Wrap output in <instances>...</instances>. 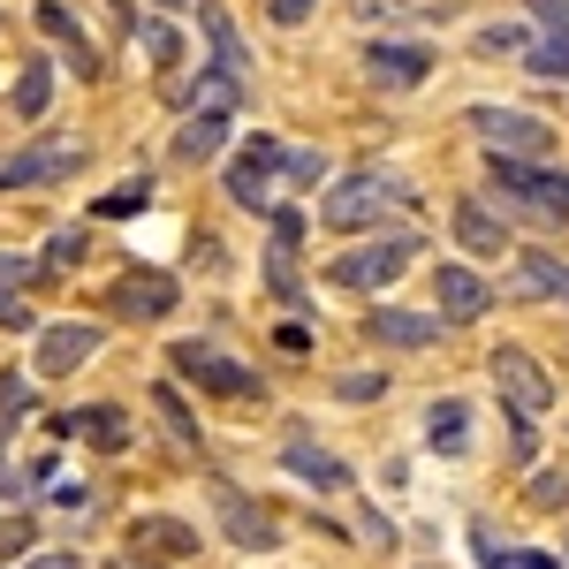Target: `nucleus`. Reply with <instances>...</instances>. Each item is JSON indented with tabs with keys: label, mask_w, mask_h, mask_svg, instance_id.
I'll return each instance as SVG.
<instances>
[{
	"label": "nucleus",
	"mask_w": 569,
	"mask_h": 569,
	"mask_svg": "<svg viewBox=\"0 0 569 569\" xmlns=\"http://www.w3.org/2000/svg\"><path fill=\"white\" fill-rule=\"evenodd\" d=\"M531 509H569V479L562 471H539V479H531Z\"/></svg>",
	"instance_id": "32"
},
{
	"label": "nucleus",
	"mask_w": 569,
	"mask_h": 569,
	"mask_svg": "<svg viewBox=\"0 0 569 569\" xmlns=\"http://www.w3.org/2000/svg\"><path fill=\"white\" fill-rule=\"evenodd\" d=\"M198 23H206V39H213V69L251 77V46H243V31L228 23V8H220V0H198Z\"/></svg>",
	"instance_id": "20"
},
{
	"label": "nucleus",
	"mask_w": 569,
	"mask_h": 569,
	"mask_svg": "<svg viewBox=\"0 0 569 569\" xmlns=\"http://www.w3.org/2000/svg\"><path fill=\"white\" fill-rule=\"evenodd\" d=\"M137 539V562H152V555H168V562H190L206 539H198V525H182V517H137L130 525Z\"/></svg>",
	"instance_id": "17"
},
{
	"label": "nucleus",
	"mask_w": 569,
	"mask_h": 569,
	"mask_svg": "<svg viewBox=\"0 0 569 569\" xmlns=\"http://www.w3.org/2000/svg\"><path fill=\"white\" fill-rule=\"evenodd\" d=\"M531 16H539V23H547V31L569 46V0H531Z\"/></svg>",
	"instance_id": "39"
},
{
	"label": "nucleus",
	"mask_w": 569,
	"mask_h": 569,
	"mask_svg": "<svg viewBox=\"0 0 569 569\" xmlns=\"http://www.w3.org/2000/svg\"><path fill=\"white\" fill-rule=\"evenodd\" d=\"M213 517H220V539H236V547H251V555L273 547V509H259L236 479H213Z\"/></svg>",
	"instance_id": "10"
},
{
	"label": "nucleus",
	"mask_w": 569,
	"mask_h": 569,
	"mask_svg": "<svg viewBox=\"0 0 569 569\" xmlns=\"http://www.w3.org/2000/svg\"><path fill=\"white\" fill-rule=\"evenodd\" d=\"M471 547H479V569H569L555 555H531V547H501L486 525H471Z\"/></svg>",
	"instance_id": "25"
},
{
	"label": "nucleus",
	"mask_w": 569,
	"mask_h": 569,
	"mask_svg": "<svg viewBox=\"0 0 569 569\" xmlns=\"http://www.w3.org/2000/svg\"><path fill=\"white\" fill-rule=\"evenodd\" d=\"M273 182H281V144L273 137H243L228 152V198L243 213H273Z\"/></svg>",
	"instance_id": "6"
},
{
	"label": "nucleus",
	"mask_w": 569,
	"mask_h": 569,
	"mask_svg": "<svg viewBox=\"0 0 569 569\" xmlns=\"http://www.w3.org/2000/svg\"><path fill=\"white\" fill-rule=\"evenodd\" d=\"M152 8H190V0H152Z\"/></svg>",
	"instance_id": "46"
},
{
	"label": "nucleus",
	"mask_w": 569,
	"mask_h": 569,
	"mask_svg": "<svg viewBox=\"0 0 569 569\" xmlns=\"http://www.w3.org/2000/svg\"><path fill=\"white\" fill-rule=\"evenodd\" d=\"M380 388H388L380 372H342V380H335V395H342V402H372Z\"/></svg>",
	"instance_id": "34"
},
{
	"label": "nucleus",
	"mask_w": 569,
	"mask_h": 569,
	"mask_svg": "<svg viewBox=\"0 0 569 569\" xmlns=\"http://www.w3.org/2000/svg\"><path fill=\"white\" fill-rule=\"evenodd\" d=\"M144 198H152L144 182H130V190H107V198H99V213H107V220H114V213H137Z\"/></svg>",
	"instance_id": "38"
},
{
	"label": "nucleus",
	"mask_w": 569,
	"mask_h": 569,
	"mask_svg": "<svg viewBox=\"0 0 569 569\" xmlns=\"http://www.w3.org/2000/svg\"><path fill=\"white\" fill-rule=\"evenodd\" d=\"M297 243H305V213L281 206V213H273V251H297Z\"/></svg>",
	"instance_id": "36"
},
{
	"label": "nucleus",
	"mask_w": 569,
	"mask_h": 569,
	"mask_svg": "<svg viewBox=\"0 0 569 569\" xmlns=\"http://www.w3.org/2000/svg\"><path fill=\"white\" fill-rule=\"evenodd\" d=\"M410 259H418V236H410V228L372 236V243H357V251H342V259L327 266V289H388Z\"/></svg>",
	"instance_id": "5"
},
{
	"label": "nucleus",
	"mask_w": 569,
	"mask_h": 569,
	"mask_svg": "<svg viewBox=\"0 0 569 569\" xmlns=\"http://www.w3.org/2000/svg\"><path fill=\"white\" fill-rule=\"evenodd\" d=\"M402 206H410V176H395V168H357V176H342L319 198V220H327V228H372L380 213H402Z\"/></svg>",
	"instance_id": "1"
},
{
	"label": "nucleus",
	"mask_w": 569,
	"mask_h": 569,
	"mask_svg": "<svg viewBox=\"0 0 569 569\" xmlns=\"http://www.w3.org/2000/svg\"><path fill=\"white\" fill-rule=\"evenodd\" d=\"M122 569H160V562H137V555H130V562H122Z\"/></svg>",
	"instance_id": "45"
},
{
	"label": "nucleus",
	"mask_w": 569,
	"mask_h": 569,
	"mask_svg": "<svg viewBox=\"0 0 569 569\" xmlns=\"http://www.w3.org/2000/svg\"><path fill=\"white\" fill-rule=\"evenodd\" d=\"M486 380H493V395L517 410V426H539L547 410H555V380H547V365L531 350H517V342H493L486 350Z\"/></svg>",
	"instance_id": "2"
},
{
	"label": "nucleus",
	"mask_w": 569,
	"mask_h": 569,
	"mask_svg": "<svg viewBox=\"0 0 569 569\" xmlns=\"http://www.w3.org/2000/svg\"><path fill=\"white\" fill-rule=\"evenodd\" d=\"M31 273H39V266L23 259V251H0V297H8V289H23Z\"/></svg>",
	"instance_id": "37"
},
{
	"label": "nucleus",
	"mask_w": 569,
	"mask_h": 569,
	"mask_svg": "<svg viewBox=\"0 0 569 569\" xmlns=\"http://www.w3.org/2000/svg\"><path fill=\"white\" fill-rule=\"evenodd\" d=\"M53 433H84L99 456H122L137 440V426H130V410H114V402H91V410H69V418H53Z\"/></svg>",
	"instance_id": "15"
},
{
	"label": "nucleus",
	"mask_w": 569,
	"mask_h": 569,
	"mask_svg": "<svg viewBox=\"0 0 569 569\" xmlns=\"http://www.w3.org/2000/svg\"><path fill=\"white\" fill-rule=\"evenodd\" d=\"M517 289L525 297H547V305H569V266L555 251H525L517 259Z\"/></svg>",
	"instance_id": "21"
},
{
	"label": "nucleus",
	"mask_w": 569,
	"mask_h": 569,
	"mask_svg": "<svg viewBox=\"0 0 569 569\" xmlns=\"http://www.w3.org/2000/svg\"><path fill=\"white\" fill-rule=\"evenodd\" d=\"M31 539H39V525L16 509V517H0V562H31Z\"/></svg>",
	"instance_id": "28"
},
{
	"label": "nucleus",
	"mask_w": 569,
	"mask_h": 569,
	"mask_svg": "<svg viewBox=\"0 0 569 569\" xmlns=\"http://www.w3.org/2000/svg\"><path fill=\"white\" fill-rule=\"evenodd\" d=\"M486 176H493L501 198H517L525 213L569 220V168H547V160H486Z\"/></svg>",
	"instance_id": "3"
},
{
	"label": "nucleus",
	"mask_w": 569,
	"mask_h": 569,
	"mask_svg": "<svg viewBox=\"0 0 569 569\" xmlns=\"http://www.w3.org/2000/svg\"><path fill=\"white\" fill-rule=\"evenodd\" d=\"M0 410H8V418H23V410H31V380H16V372H8V380H0Z\"/></svg>",
	"instance_id": "40"
},
{
	"label": "nucleus",
	"mask_w": 569,
	"mask_h": 569,
	"mask_svg": "<svg viewBox=\"0 0 569 569\" xmlns=\"http://www.w3.org/2000/svg\"><path fill=\"white\" fill-rule=\"evenodd\" d=\"M0 327H16V335H31L39 319H31V305H23V297H0Z\"/></svg>",
	"instance_id": "41"
},
{
	"label": "nucleus",
	"mask_w": 569,
	"mask_h": 569,
	"mask_svg": "<svg viewBox=\"0 0 569 569\" xmlns=\"http://www.w3.org/2000/svg\"><path fill=\"white\" fill-rule=\"evenodd\" d=\"M168 357H176V380H190V388H206V395H259V372L251 365L206 350V342H176Z\"/></svg>",
	"instance_id": "8"
},
{
	"label": "nucleus",
	"mask_w": 569,
	"mask_h": 569,
	"mask_svg": "<svg viewBox=\"0 0 569 569\" xmlns=\"http://www.w3.org/2000/svg\"><path fill=\"white\" fill-rule=\"evenodd\" d=\"M176 107H182V114H220V122H228V114L243 107V77H228V69H206L198 84H182V91H176Z\"/></svg>",
	"instance_id": "18"
},
{
	"label": "nucleus",
	"mask_w": 569,
	"mask_h": 569,
	"mask_svg": "<svg viewBox=\"0 0 569 569\" xmlns=\"http://www.w3.org/2000/svg\"><path fill=\"white\" fill-rule=\"evenodd\" d=\"M281 463H289L311 493H342V486H350V463H342V456H327V448H311V440H289V448H281Z\"/></svg>",
	"instance_id": "19"
},
{
	"label": "nucleus",
	"mask_w": 569,
	"mask_h": 569,
	"mask_svg": "<svg viewBox=\"0 0 569 569\" xmlns=\"http://www.w3.org/2000/svg\"><path fill=\"white\" fill-rule=\"evenodd\" d=\"M130 39H137V53H144L152 69H176V61H182V39L160 23V16H137V8H130Z\"/></svg>",
	"instance_id": "26"
},
{
	"label": "nucleus",
	"mask_w": 569,
	"mask_h": 569,
	"mask_svg": "<svg viewBox=\"0 0 569 569\" xmlns=\"http://www.w3.org/2000/svg\"><path fill=\"white\" fill-rule=\"evenodd\" d=\"M16 569H84V555L61 547V555H31V562H16Z\"/></svg>",
	"instance_id": "43"
},
{
	"label": "nucleus",
	"mask_w": 569,
	"mask_h": 569,
	"mask_svg": "<svg viewBox=\"0 0 569 569\" xmlns=\"http://www.w3.org/2000/svg\"><path fill=\"white\" fill-rule=\"evenodd\" d=\"M319 176H327V160H319V152H281V182H297V190H311Z\"/></svg>",
	"instance_id": "31"
},
{
	"label": "nucleus",
	"mask_w": 569,
	"mask_h": 569,
	"mask_svg": "<svg viewBox=\"0 0 569 569\" xmlns=\"http://www.w3.org/2000/svg\"><path fill=\"white\" fill-rule=\"evenodd\" d=\"M182 297H176V281L160 273V266H130L122 281H114V311L122 319H168Z\"/></svg>",
	"instance_id": "13"
},
{
	"label": "nucleus",
	"mask_w": 569,
	"mask_h": 569,
	"mask_svg": "<svg viewBox=\"0 0 569 569\" xmlns=\"http://www.w3.org/2000/svg\"><path fill=\"white\" fill-rule=\"evenodd\" d=\"M456 243H463L471 259H501V251H509V220L493 213L486 198H456Z\"/></svg>",
	"instance_id": "16"
},
{
	"label": "nucleus",
	"mask_w": 569,
	"mask_h": 569,
	"mask_svg": "<svg viewBox=\"0 0 569 569\" xmlns=\"http://www.w3.org/2000/svg\"><path fill=\"white\" fill-rule=\"evenodd\" d=\"M77 168H84V137H31V144H23V152H8V160H0V190H8V182H61V176H77Z\"/></svg>",
	"instance_id": "7"
},
{
	"label": "nucleus",
	"mask_w": 569,
	"mask_h": 569,
	"mask_svg": "<svg viewBox=\"0 0 569 569\" xmlns=\"http://www.w3.org/2000/svg\"><path fill=\"white\" fill-rule=\"evenodd\" d=\"M228 130H236V122H220V114H182V130H176V160H213L220 144H228Z\"/></svg>",
	"instance_id": "24"
},
{
	"label": "nucleus",
	"mask_w": 569,
	"mask_h": 569,
	"mask_svg": "<svg viewBox=\"0 0 569 569\" xmlns=\"http://www.w3.org/2000/svg\"><path fill=\"white\" fill-rule=\"evenodd\" d=\"M426 448H433V456H463V448H471V410H463L456 395L426 410Z\"/></svg>",
	"instance_id": "22"
},
{
	"label": "nucleus",
	"mask_w": 569,
	"mask_h": 569,
	"mask_svg": "<svg viewBox=\"0 0 569 569\" xmlns=\"http://www.w3.org/2000/svg\"><path fill=\"white\" fill-rule=\"evenodd\" d=\"M39 23H46V31H53V39H69V46L84 39V31H77V16H69L61 0H46V8H39Z\"/></svg>",
	"instance_id": "35"
},
{
	"label": "nucleus",
	"mask_w": 569,
	"mask_h": 569,
	"mask_svg": "<svg viewBox=\"0 0 569 569\" xmlns=\"http://www.w3.org/2000/svg\"><path fill=\"white\" fill-rule=\"evenodd\" d=\"M266 8H273V23H289V31H297V23H305L319 0H266Z\"/></svg>",
	"instance_id": "42"
},
{
	"label": "nucleus",
	"mask_w": 569,
	"mask_h": 569,
	"mask_svg": "<svg viewBox=\"0 0 569 569\" xmlns=\"http://www.w3.org/2000/svg\"><path fill=\"white\" fill-rule=\"evenodd\" d=\"M365 77H372L380 91H410V84H426V77H433V53H426V46H402V39L365 46Z\"/></svg>",
	"instance_id": "14"
},
{
	"label": "nucleus",
	"mask_w": 569,
	"mask_h": 569,
	"mask_svg": "<svg viewBox=\"0 0 569 569\" xmlns=\"http://www.w3.org/2000/svg\"><path fill=\"white\" fill-rule=\"evenodd\" d=\"M99 342H107L99 319H53V327H39V372L46 380H69L77 365L99 357Z\"/></svg>",
	"instance_id": "9"
},
{
	"label": "nucleus",
	"mask_w": 569,
	"mask_h": 569,
	"mask_svg": "<svg viewBox=\"0 0 569 569\" xmlns=\"http://www.w3.org/2000/svg\"><path fill=\"white\" fill-rule=\"evenodd\" d=\"M471 130H479L486 160H547L555 152V130L525 107H471Z\"/></svg>",
	"instance_id": "4"
},
{
	"label": "nucleus",
	"mask_w": 569,
	"mask_h": 569,
	"mask_svg": "<svg viewBox=\"0 0 569 569\" xmlns=\"http://www.w3.org/2000/svg\"><path fill=\"white\" fill-rule=\"evenodd\" d=\"M365 342H372V350H433V342H440V319H433V311L380 305V311H365Z\"/></svg>",
	"instance_id": "12"
},
{
	"label": "nucleus",
	"mask_w": 569,
	"mask_h": 569,
	"mask_svg": "<svg viewBox=\"0 0 569 569\" xmlns=\"http://www.w3.org/2000/svg\"><path fill=\"white\" fill-rule=\"evenodd\" d=\"M433 305H440L433 311L440 327H471V319L493 305V289H486L471 266H433Z\"/></svg>",
	"instance_id": "11"
},
{
	"label": "nucleus",
	"mask_w": 569,
	"mask_h": 569,
	"mask_svg": "<svg viewBox=\"0 0 569 569\" xmlns=\"http://www.w3.org/2000/svg\"><path fill=\"white\" fill-rule=\"evenodd\" d=\"M152 402H160V418H168V433H176V448H198V418L182 410L176 388H152Z\"/></svg>",
	"instance_id": "29"
},
{
	"label": "nucleus",
	"mask_w": 569,
	"mask_h": 569,
	"mask_svg": "<svg viewBox=\"0 0 569 569\" xmlns=\"http://www.w3.org/2000/svg\"><path fill=\"white\" fill-rule=\"evenodd\" d=\"M365 539H372V547H395V525L380 517V509H365Z\"/></svg>",
	"instance_id": "44"
},
{
	"label": "nucleus",
	"mask_w": 569,
	"mask_h": 569,
	"mask_svg": "<svg viewBox=\"0 0 569 569\" xmlns=\"http://www.w3.org/2000/svg\"><path fill=\"white\" fill-rule=\"evenodd\" d=\"M531 77H547V84H569V46H562V39L531 46Z\"/></svg>",
	"instance_id": "30"
},
{
	"label": "nucleus",
	"mask_w": 569,
	"mask_h": 569,
	"mask_svg": "<svg viewBox=\"0 0 569 569\" xmlns=\"http://www.w3.org/2000/svg\"><path fill=\"white\" fill-rule=\"evenodd\" d=\"M479 53H525V31H517V23H486Z\"/></svg>",
	"instance_id": "33"
},
{
	"label": "nucleus",
	"mask_w": 569,
	"mask_h": 569,
	"mask_svg": "<svg viewBox=\"0 0 569 569\" xmlns=\"http://www.w3.org/2000/svg\"><path fill=\"white\" fill-rule=\"evenodd\" d=\"M8 107H16L23 122H39L46 107H53V61H46V53L23 61V77H16V91H8Z\"/></svg>",
	"instance_id": "23"
},
{
	"label": "nucleus",
	"mask_w": 569,
	"mask_h": 569,
	"mask_svg": "<svg viewBox=\"0 0 569 569\" xmlns=\"http://www.w3.org/2000/svg\"><path fill=\"white\" fill-rule=\"evenodd\" d=\"M84 251H91V228H77V220H69V228H53V236H46V273H69Z\"/></svg>",
	"instance_id": "27"
}]
</instances>
